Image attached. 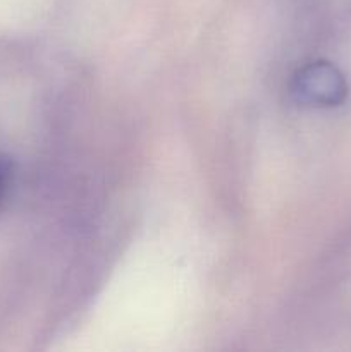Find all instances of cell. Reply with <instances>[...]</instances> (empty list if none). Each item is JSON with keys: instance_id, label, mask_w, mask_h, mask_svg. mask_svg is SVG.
Instances as JSON below:
<instances>
[{"instance_id": "cell-1", "label": "cell", "mask_w": 351, "mask_h": 352, "mask_svg": "<svg viewBox=\"0 0 351 352\" xmlns=\"http://www.w3.org/2000/svg\"><path fill=\"white\" fill-rule=\"evenodd\" d=\"M291 96L306 107H336L346 96V81L336 65L312 62L292 76Z\"/></svg>"}, {"instance_id": "cell-2", "label": "cell", "mask_w": 351, "mask_h": 352, "mask_svg": "<svg viewBox=\"0 0 351 352\" xmlns=\"http://www.w3.org/2000/svg\"><path fill=\"white\" fill-rule=\"evenodd\" d=\"M14 182V162L6 155H0V213L6 210L10 189Z\"/></svg>"}]
</instances>
